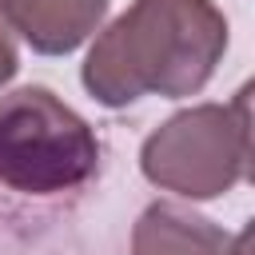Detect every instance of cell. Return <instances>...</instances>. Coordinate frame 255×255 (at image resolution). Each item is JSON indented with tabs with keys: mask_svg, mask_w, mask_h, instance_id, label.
<instances>
[{
	"mask_svg": "<svg viewBox=\"0 0 255 255\" xmlns=\"http://www.w3.org/2000/svg\"><path fill=\"white\" fill-rule=\"evenodd\" d=\"M100 167V139L48 88L0 96V183L24 195H56L88 183Z\"/></svg>",
	"mask_w": 255,
	"mask_h": 255,
	"instance_id": "cell-2",
	"label": "cell"
},
{
	"mask_svg": "<svg viewBox=\"0 0 255 255\" xmlns=\"http://www.w3.org/2000/svg\"><path fill=\"white\" fill-rule=\"evenodd\" d=\"M147 183L179 199H215L243 175V143L231 108L195 104L163 120L139 147Z\"/></svg>",
	"mask_w": 255,
	"mask_h": 255,
	"instance_id": "cell-3",
	"label": "cell"
},
{
	"mask_svg": "<svg viewBox=\"0 0 255 255\" xmlns=\"http://www.w3.org/2000/svg\"><path fill=\"white\" fill-rule=\"evenodd\" d=\"M12 20H8V12H4V4H0V88L16 76V68H20V56H16V40H12Z\"/></svg>",
	"mask_w": 255,
	"mask_h": 255,
	"instance_id": "cell-7",
	"label": "cell"
},
{
	"mask_svg": "<svg viewBox=\"0 0 255 255\" xmlns=\"http://www.w3.org/2000/svg\"><path fill=\"white\" fill-rule=\"evenodd\" d=\"M227 52V16L211 0H131L88 48L84 88L104 108L143 96H195Z\"/></svg>",
	"mask_w": 255,
	"mask_h": 255,
	"instance_id": "cell-1",
	"label": "cell"
},
{
	"mask_svg": "<svg viewBox=\"0 0 255 255\" xmlns=\"http://www.w3.org/2000/svg\"><path fill=\"white\" fill-rule=\"evenodd\" d=\"M231 255H255V219L235 235V243H231Z\"/></svg>",
	"mask_w": 255,
	"mask_h": 255,
	"instance_id": "cell-8",
	"label": "cell"
},
{
	"mask_svg": "<svg viewBox=\"0 0 255 255\" xmlns=\"http://www.w3.org/2000/svg\"><path fill=\"white\" fill-rule=\"evenodd\" d=\"M231 243L219 223L171 199L147 203L131 227V255H231Z\"/></svg>",
	"mask_w": 255,
	"mask_h": 255,
	"instance_id": "cell-4",
	"label": "cell"
},
{
	"mask_svg": "<svg viewBox=\"0 0 255 255\" xmlns=\"http://www.w3.org/2000/svg\"><path fill=\"white\" fill-rule=\"evenodd\" d=\"M12 28L40 56L76 52L104 20L108 0H0Z\"/></svg>",
	"mask_w": 255,
	"mask_h": 255,
	"instance_id": "cell-5",
	"label": "cell"
},
{
	"mask_svg": "<svg viewBox=\"0 0 255 255\" xmlns=\"http://www.w3.org/2000/svg\"><path fill=\"white\" fill-rule=\"evenodd\" d=\"M235 124H239V143H243V175L247 183H255V76L235 92V100L227 104Z\"/></svg>",
	"mask_w": 255,
	"mask_h": 255,
	"instance_id": "cell-6",
	"label": "cell"
}]
</instances>
